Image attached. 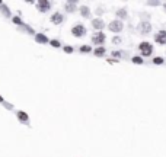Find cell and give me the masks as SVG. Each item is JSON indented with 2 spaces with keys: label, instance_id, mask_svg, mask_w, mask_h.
Wrapping results in <instances>:
<instances>
[{
  "label": "cell",
  "instance_id": "obj_1",
  "mask_svg": "<svg viewBox=\"0 0 166 157\" xmlns=\"http://www.w3.org/2000/svg\"><path fill=\"white\" fill-rule=\"evenodd\" d=\"M138 48H140V51H141V54H143L144 57H149V55L153 53V47H151V44H149V42H141V44L138 45Z\"/></svg>",
  "mask_w": 166,
  "mask_h": 157
},
{
  "label": "cell",
  "instance_id": "obj_2",
  "mask_svg": "<svg viewBox=\"0 0 166 157\" xmlns=\"http://www.w3.org/2000/svg\"><path fill=\"white\" fill-rule=\"evenodd\" d=\"M71 34L74 35V37H83V35H85L86 34V28L85 26H83V25H76L73 29H71Z\"/></svg>",
  "mask_w": 166,
  "mask_h": 157
},
{
  "label": "cell",
  "instance_id": "obj_3",
  "mask_svg": "<svg viewBox=\"0 0 166 157\" xmlns=\"http://www.w3.org/2000/svg\"><path fill=\"white\" fill-rule=\"evenodd\" d=\"M138 29H140V32L141 34H150V31H151V25H150V22H147V21H143V22H140V25H138Z\"/></svg>",
  "mask_w": 166,
  "mask_h": 157
},
{
  "label": "cell",
  "instance_id": "obj_4",
  "mask_svg": "<svg viewBox=\"0 0 166 157\" xmlns=\"http://www.w3.org/2000/svg\"><path fill=\"white\" fill-rule=\"evenodd\" d=\"M122 22L121 21H114V22H111L109 24V31H112V32H121V29H122Z\"/></svg>",
  "mask_w": 166,
  "mask_h": 157
},
{
  "label": "cell",
  "instance_id": "obj_5",
  "mask_svg": "<svg viewBox=\"0 0 166 157\" xmlns=\"http://www.w3.org/2000/svg\"><path fill=\"white\" fill-rule=\"evenodd\" d=\"M154 41L160 45H165L166 44V31H160L154 35Z\"/></svg>",
  "mask_w": 166,
  "mask_h": 157
},
{
  "label": "cell",
  "instance_id": "obj_6",
  "mask_svg": "<svg viewBox=\"0 0 166 157\" xmlns=\"http://www.w3.org/2000/svg\"><path fill=\"white\" fill-rule=\"evenodd\" d=\"M104 41H105V35H104L102 32H98V34H95V35L92 37V42L96 44V45L104 44Z\"/></svg>",
  "mask_w": 166,
  "mask_h": 157
},
{
  "label": "cell",
  "instance_id": "obj_7",
  "mask_svg": "<svg viewBox=\"0 0 166 157\" xmlns=\"http://www.w3.org/2000/svg\"><path fill=\"white\" fill-rule=\"evenodd\" d=\"M38 9L41 12H47L50 9V2H45V0H41V2H38Z\"/></svg>",
  "mask_w": 166,
  "mask_h": 157
},
{
  "label": "cell",
  "instance_id": "obj_8",
  "mask_svg": "<svg viewBox=\"0 0 166 157\" xmlns=\"http://www.w3.org/2000/svg\"><path fill=\"white\" fill-rule=\"evenodd\" d=\"M51 22L55 24V25L61 24V22H63V15H61V13H54V15L51 16Z\"/></svg>",
  "mask_w": 166,
  "mask_h": 157
},
{
  "label": "cell",
  "instance_id": "obj_9",
  "mask_svg": "<svg viewBox=\"0 0 166 157\" xmlns=\"http://www.w3.org/2000/svg\"><path fill=\"white\" fill-rule=\"evenodd\" d=\"M35 41L39 42V44H47V42H48V38H47L44 34H37V35H35Z\"/></svg>",
  "mask_w": 166,
  "mask_h": 157
},
{
  "label": "cell",
  "instance_id": "obj_10",
  "mask_svg": "<svg viewBox=\"0 0 166 157\" xmlns=\"http://www.w3.org/2000/svg\"><path fill=\"white\" fill-rule=\"evenodd\" d=\"M92 25H93L95 29H102V28H104V22H102L101 19H95V21H92Z\"/></svg>",
  "mask_w": 166,
  "mask_h": 157
},
{
  "label": "cell",
  "instance_id": "obj_11",
  "mask_svg": "<svg viewBox=\"0 0 166 157\" xmlns=\"http://www.w3.org/2000/svg\"><path fill=\"white\" fill-rule=\"evenodd\" d=\"M18 118H19L21 121H24V122H26V121H28V115H26V112H22V111H19V112H18Z\"/></svg>",
  "mask_w": 166,
  "mask_h": 157
},
{
  "label": "cell",
  "instance_id": "obj_12",
  "mask_svg": "<svg viewBox=\"0 0 166 157\" xmlns=\"http://www.w3.org/2000/svg\"><path fill=\"white\" fill-rule=\"evenodd\" d=\"M80 13H82V16H85V18H88L89 16V9L86 8V6H83V8H80Z\"/></svg>",
  "mask_w": 166,
  "mask_h": 157
},
{
  "label": "cell",
  "instance_id": "obj_13",
  "mask_svg": "<svg viewBox=\"0 0 166 157\" xmlns=\"http://www.w3.org/2000/svg\"><path fill=\"white\" fill-rule=\"evenodd\" d=\"M104 54H105V48H104V47H98V48L95 50V55L101 57V55H104Z\"/></svg>",
  "mask_w": 166,
  "mask_h": 157
},
{
  "label": "cell",
  "instance_id": "obj_14",
  "mask_svg": "<svg viewBox=\"0 0 166 157\" xmlns=\"http://www.w3.org/2000/svg\"><path fill=\"white\" fill-rule=\"evenodd\" d=\"M117 15H118L120 18H125V16H127V12H125V9H121V10L117 12Z\"/></svg>",
  "mask_w": 166,
  "mask_h": 157
},
{
  "label": "cell",
  "instance_id": "obj_15",
  "mask_svg": "<svg viewBox=\"0 0 166 157\" xmlns=\"http://www.w3.org/2000/svg\"><path fill=\"white\" fill-rule=\"evenodd\" d=\"M133 63H136V64H141V63H143V58H141V57H133Z\"/></svg>",
  "mask_w": 166,
  "mask_h": 157
},
{
  "label": "cell",
  "instance_id": "obj_16",
  "mask_svg": "<svg viewBox=\"0 0 166 157\" xmlns=\"http://www.w3.org/2000/svg\"><path fill=\"white\" fill-rule=\"evenodd\" d=\"M91 50H92V48H91V47H88V45H85V47H82V48H80V51H82V53H89Z\"/></svg>",
  "mask_w": 166,
  "mask_h": 157
},
{
  "label": "cell",
  "instance_id": "obj_17",
  "mask_svg": "<svg viewBox=\"0 0 166 157\" xmlns=\"http://www.w3.org/2000/svg\"><path fill=\"white\" fill-rule=\"evenodd\" d=\"M50 42H51V45H53V47H55V48H58V47H60V42H58L57 39H53V41H50Z\"/></svg>",
  "mask_w": 166,
  "mask_h": 157
},
{
  "label": "cell",
  "instance_id": "obj_18",
  "mask_svg": "<svg viewBox=\"0 0 166 157\" xmlns=\"http://www.w3.org/2000/svg\"><path fill=\"white\" fill-rule=\"evenodd\" d=\"M153 63H154V64H162L163 60H162V58H153Z\"/></svg>",
  "mask_w": 166,
  "mask_h": 157
},
{
  "label": "cell",
  "instance_id": "obj_19",
  "mask_svg": "<svg viewBox=\"0 0 166 157\" xmlns=\"http://www.w3.org/2000/svg\"><path fill=\"white\" fill-rule=\"evenodd\" d=\"M13 22H15V24H16V25H21V24H22V22H21V19H19V18H13Z\"/></svg>",
  "mask_w": 166,
  "mask_h": 157
},
{
  "label": "cell",
  "instance_id": "obj_20",
  "mask_svg": "<svg viewBox=\"0 0 166 157\" xmlns=\"http://www.w3.org/2000/svg\"><path fill=\"white\" fill-rule=\"evenodd\" d=\"M112 42H114V44H120V42H121V38H118V37H117V38H114V39H112Z\"/></svg>",
  "mask_w": 166,
  "mask_h": 157
},
{
  "label": "cell",
  "instance_id": "obj_21",
  "mask_svg": "<svg viewBox=\"0 0 166 157\" xmlns=\"http://www.w3.org/2000/svg\"><path fill=\"white\" fill-rule=\"evenodd\" d=\"M64 51H66V53H73V48H71V47H66Z\"/></svg>",
  "mask_w": 166,
  "mask_h": 157
},
{
  "label": "cell",
  "instance_id": "obj_22",
  "mask_svg": "<svg viewBox=\"0 0 166 157\" xmlns=\"http://www.w3.org/2000/svg\"><path fill=\"white\" fill-rule=\"evenodd\" d=\"M150 5H151V6H157V5H159V2H150Z\"/></svg>",
  "mask_w": 166,
  "mask_h": 157
},
{
  "label": "cell",
  "instance_id": "obj_23",
  "mask_svg": "<svg viewBox=\"0 0 166 157\" xmlns=\"http://www.w3.org/2000/svg\"><path fill=\"white\" fill-rule=\"evenodd\" d=\"M0 102H3V98L2 96H0Z\"/></svg>",
  "mask_w": 166,
  "mask_h": 157
},
{
  "label": "cell",
  "instance_id": "obj_24",
  "mask_svg": "<svg viewBox=\"0 0 166 157\" xmlns=\"http://www.w3.org/2000/svg\"><path fill=\"white\" fill-rule=\"evenodd\" d=\"M165 9H166V3H165Z\"/></svg>",
  "mask_w": 166,
  "mask_h": 157
}]
</instances>
